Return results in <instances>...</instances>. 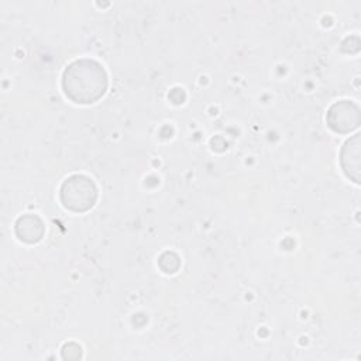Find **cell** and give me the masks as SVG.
Returning a JSON list of instances; mask_svg holds the SVG:
<instances>
[{
	"instance_id": "5b68a950",
	"label": "cell",
	"mask_w": 361,
	"mask_h": 361,
	"mask_svg": "<svg viewBox=\"0 0 361 361\" xmlns=\"http://www.w3.org/2000/svg\"><path fill=\"white\" fill-rule=\"evenodd\" d=\"M14 231L18 240L27 244H35L42 240L45 234V224L39 216L27 213L17 219Z\"/></svg>"
},
{
	"instance_id": "6da1fadb",
	"label": "cell",
	"mask_w": 361,
	"mask_h": 361,
	"mask_svg": "<svg viewBox=\"0 0 361 361\" xmlns=\"http://www.w3.org/2000/svg\"><path fill=\"white\" fill-rule=\"evenodd\" d=\"M109 86L104 68L94 59L80 58L71 62L62 73L65 96L78 104H92L100 100Z\"/></svg>"
},
{
	"instance_id": "3957f363",
	"label": "cell",
	"mask_w": 361,
	"mask_h": 361,
	"mask_svg": "<svg viewBox=\"0 0 361 361\" xmlns=\"http://www.w3.org/2000/svg\"><path fill=\"white\" fill-rule=\"evenodd\" d=\"M361 121L360 107L350 100H340L330 106L326 114L327 126L338 134H348L358 128Z\"/></svg>"
},
{
	"instance_id": "277c9868",
	"label": "cell",
	"mask_w": 361,
	"mask_h": 361,
	"mask_svg": "<svg viewBox=\"0 0 361 361\" xmlns=\"http://www.w3.org/2000/svg\"><path fill=\"white\" fill-rule=\"evenodd\" d=\"M360 134L348 138L340 151V165L345 176L354 183H360Z\"/></svg>"
},
{
	"instance_id": "7a4b0ae2",
	"label": "cell",
	"mask_w": 361,
	"mask_h": 361,
	"mask_svg": "<svg viewBox=\"0 0 361 361\" xmlns=\"http://www.w3.org/2000/svg\"><path fill=\"white\" fill-rule=\"evenodd\" d=\"M59 199L62 206L69 212L85 213L96 204L97 188L86 175H71L61 185Z\"/></svg>"
}]
</instances>
